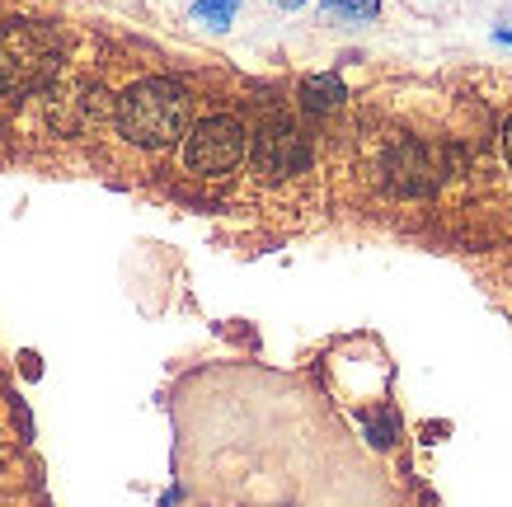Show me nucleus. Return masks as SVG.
Returning a JSON list of instances; mask_svg holds the SVG:
<instances>
[{
	"mask_svg": "<svg viewBox=\"0 0 512 507\" xmlns=\"http://www.w3.org/2000/svg\"><path fill=\"white\" fill-rule=\"evenodd\" d=\"M113 118H118V132L132 146L165 151V146H174L188 132V90L179 80H165V76L137 80L113 104Z\"/></svg>",
	"mask_w": 512,
	"mask_h": 507,
	"instance_id": "obj_1",
	"label": "nucleus"
},
{
	"mask_svg": "<svg viewBox=\"0 0 512 507\" xmlns=\"http://www.w3.org/2000/svg\"><path fill=\"white\" fill-rule=\"evenodd\" d=\"M62 38L47 24H10L0 29V99L29 94L57 76Z\"/></svg>",
	"mask_w": 512,
	"mask_h": 507,
	"instance_id": "obj_2",
	"label": "nucleus"
},
{
	"mask_svg": "<svg viewBox=\"0 0 512 507\" xmlns=\"http://www.w3.org/2000/svg\"><path fill=\"white\" fill-rule=\"evenodd\" d=\"M249 151V132L240 118L231 113H212V118H202L184 141V165L202 179H221V174H231Z\"/></svg>",
	"mask_w": 512,
	"mask_h": 507,
	"instance_id": "obj_3",
	"label": "nucleus"
},
{
	"mask_svg": "<svg viewBox=\"0 0 512 507\" xmlns=\"http://www.w3.org/2000/svg\"><path fill=\"white\" fill-rule=\"evenodd\" d=\"M249 160H254V174H259V179L282 184V179H292V174H301V169L311 165V141H306V132H301L292 118L273 113V118H264V127L254 132V141H249Z\"/></svg>",
	"mask_w": 512,
	"mask_h": 507,
	"instance_id": "obj_4",
	"label": "nucleus"
},
{
	"mask_svg": "<svg viewBox=\"0 0 512 507\" xmlns=\"http://www.w3.org/2000/svg\"><path fill=\"white\" fill-rule=\"evenodd\" d=\"M381 174H386V184L395 188V193H404V198H423V193H433V188L442 184L447 169H442V151H437V146L404 137L386 151Z\"/></svg>",
	"mask_w": 512,
	"mask_h": 507,
	"instance_id": "obj_5",
	"label": "nucleus"
},
{
	"mask_svg": "<svg viewBox=\"0 0 512 507\" xmlns=\"http://www.w3.org/2000/svg\"><path fill=\"white\" fill-rule=\"evenodd\" d=\"M301 99H306L311 113H329V108H339L343 99H348V90H343L339 76H311L301 85Z\"/></svg>",
	"mask_w": 512,
	"mask_h": 507,
	"instance_id": "obj_6",
	"label": "nucleus"
},
{
	"mask_svg": "<svg viewBox=\"0 0 512 507\" xmlns=\"http://www.w3.org/2000/svg\"><path fill=\"white\" fill-rule=\"evenodd\" d=\"M376 10H381V0H325V15L334 19H372Z\"/></svg>",
	"mask_w": 512,
	"mask_h": 507,
	"instance_id": "obj_7",
	"label": "nucleus"
},
{
	"mask_svg": "<svg viewBox=\"0 0 512 507\" xmlns=\"http://www.w3.org/2000/svg\"><path fill=\"white\" fill-rule=\"evenodd\" d=\"M235 5H240V0H198V5H193V15L207 19L212 29H226L231 15H235Z\"/></svg>",
	"mask_w": 512,
	"mask_h": 507,
	"instance_id": "obj_8",
	"label": "nucleus"
},
{
	"mask_svg": "<svg viewBox=\"0 0 512 507\" xmlns=\"http://www.w3.org/2000/svg\"><path fill=\"white\" fill-rule=\"evenodd\" d=\"M503 155H508V165H512V118H508V127H503Z\"/></svg>",
	"mask_w": 512,
	"mask_h": 507,
	"instance_id": "obj_9",
	"label": "nucleus"
},
{
	"mask_svg": "<svg viewBox=\"0 0 512 507\" xmlns=\"http://www.w3.org/2000/svg\"><path fill=\"white\" fill-rule=\"evenodd\" d=\"M273 5H282V10H296V5H306V0H273Z\"/></svg>",
	"mask_w": 512,
	"mask_h": 507,
	"instance_id": "obj_10",
	"label": "nucleus"
}]
</instances>
